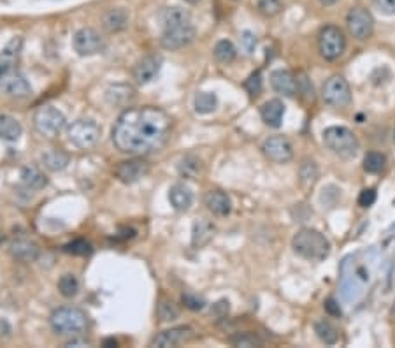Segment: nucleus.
Segmentation results:
<instances>
[{
  "label": "nucleus",
  "instance_id": "nucleus-46",
  "mask_svg": "<svg viewBox=\"0 0 395 348\" xmlns=\"http://www.w3.org/2000/svg\"><path fill=\"white\" fill-rule=\"evenodd\" d=\"M241 41H243L244 50H246L248 53H253L255 46H257V37H255L251 32H244L243 37H241Z\"/></svg>",
  "mask_w": 395,
  "mask_h": 348
},
{
  "label": "nucleus",
  "instance_id": "nucleus-42",
  "mask_svg": "<svg viewBox=\"0 0 395 348\" xmlns=\"http://www.w3.org/2000/svg\"><path fill=\"white\" fill-rule=\"evenodd\" d=\"M297 92H301L306 99H313V85L309 83V79L304 74L297 76Z\"/></svg>",
  "mask_w": 395,
  "mask_h": 348
},
{
  "label": "nucleus",
  "instance_id": "nucleus-3",
  "mask_svg": "<svg viewBox=\"0 0 395 348\" xmlns=\"http://www.w3.org/2000/svg\"><path fill=\"white\" fill-rule=\"evenodd\" d=\"M292 248L306 260H325L330 254V243L317 229H301L292 239Z\"/></svg>",
  "mask_w": 395,
  "mask_h": 348
},
{
  "label": "nucleus",
  "instance_id": "nucleus-13",
  "mask_svg": "<svg viewBox=\"0 0 395 348\" xmlns=\"http://www.w3.org/2000/svg\"><path fill=\"white\" fill-rule=\"evenodd\" d=\"M0 94L11 99H27L32 95V86L20 72L4 71L0 74Z\"/></svg>",
  "mask_w": 395,
  "mask_h": 348
},
{
  "label": "nucleus",
  "instance_id": "nucleus-6",
  "mask_svg": "<svg viewBox=\"0 0 395 348\" xmlns=\"http://www.w3.org/2000/svg\"><path fill=\"white\" fill-rule=\"evenodd\" d=\"M102 129L95 120L90 118H79L72 121L67 129V139L79 150L94 148L100 139Z\"/></svg>",
  "mask_w": 395,
  "mask_h": 348
},
{
  "label": "nucleus",
  "instance_id": "nucleus-19",
  "mask_svg": "<svg viewBox=\"0 0 395 348\" xmlns=\"http://www.w3.org/2000/svg\"><path fill=\"white\" fill-rule=\"evenodd\" d=\"M204 204L215 216H228L232 212V201L223 190H209L204 197Z\"/></svg>",
  "mask_w": 395,
  "mask_h": 348
},
{
  "label": "nucleus",
  "instance_id": "nucleus-12",
  "mask_svg": "<svg viewBox=\"0 0 395 348\" xmlns=\"http://www.w3.org/2000/svg\"><path fill=\"white\" fill-rule=\"evenodd\" d=\"M262 153L274 164H286L294 158V146L283 136H270L262 143Z\"/></svg>",
  "mask_w": 395,
  "mask_h": 348
},
{
  "label": "nucleus",
  "instance_id": "nucleus-32",
  "mask_svg": "<svg viewBox=\"0 0 395 348\" xmlns=\"http://www.w3.org/2000/svg\"><path fill=\"white\" fill-rule=\"evenodd\" d=\"M195 111L199 114H209L218 108V97L211 92H200V94L195 95Z\"/></svg>",
  "mask_w": 395,
  "mask_h": 348
},
{
  "label": "nucleus",
  "instance_id": "nucleus-48",
  "mask_svg": "<svg viewBox=\"0 0 395 348\" xmlns=\"http://www.w3.org/2000/svg\"><path fill=\"white\" fill-rule=\"evenodd\" d=\"M87 341H83V340H76V336H72V340L71 341H67L65 343V347H87Z\"/></svg>",
  "mask_w": 395,
  "mask_h": 348
},
{
  "label": "nucleus",
  "instance_id": "nucleus-22",
  "mask_svg": "<svg viewBox=\"0 0 395 348\" xmlns=\"http://www.w3.org/2000/svg\"><path fill=\"white\" fill-rule=\"evenodd\" d=\"M169 201L176 212H188L193 204V194L184 183H174L169 190Z\"/></svg>",
  "mask_w": 395,
  "mask_h": 348
},
{
  "label": "nucleus",
  "instance_id": "nucleus-15",
  "mask_svg": "<svg viewBox=\"0 0 395 348\" xmlns=\"http://www.w3.org/2000/svg\"><path fill=\"white\" fill-rule=\"evenodd\" d=\"M195 333L190 325H180V327H171L165 329L162 333L151 340V347L158 348H169V347H178V345H184L190 340H193Z\"/></svg>",
  "mask_w": 395,
  "mask_h": 348
},
{
  "label": "nucleus",
  "instance_id": "nucleus-51",
  "mask_svg": "<svg viewBox=\"0 0 395 348\" xmlns=\"http://www.w3.org/2000/svg\"><path fill=\"white\" fill-rule=\"evenodd\" d=\"M184 2H188V4H197V2H200V0H184Z\"/></svg>",
  "mask_w": 395,
  "mask_h": 348
},
{
  "label": "nucleus",
  "instance_id": "nucleus-8",
  "mask_svg": "<svg viewBox=\"0 0 395 348\" xmlns=\"http://www.w3.org/2000/svg\"><path fill=\"white\" fill-rule=\"evenodd\" d=\"M318 50H320V55L329 62L339 59L346 50V37L343 30L334 25L321 28L318 36Z\"/></svg>",
  "mask_w": 395,
  "mask_h": 348
},
{
  "label": "nucleus",
  "instance_id": "nucleus-18",
  "mask_svg": "<svg viewBox=\"0 0 395 348\" xmlns=\"http://www.w3.org/2000/svg\"><path fill=\"white\" fill-rule=\"evenodd\" d=\"M9 254L20 263H36L41 255V248L30 239H16L9 245Z\"/></svg>",
  "mask_w": 395,
  "mask_h": 348
},
{
  "label": "nucleus",
  "instance_id": "nucleus-10",
  "mask_svg": "<svg viewBox=\"0 0 395 348\" xmlns=\"http://www.w3.org/2000/svg\"><path fill=\"white\" fill-rule=\"evenodd\" d=\"M346 27L356 41H367L374 34V18L365 8H352L346 16Z\"/></svg>",
  "mask_w": 395,
  "mask_h": 348
},
{
  "label": "nucleus",
  "instance_id": "nucleus-2",
  "mask_svg": "<svg viewBox=\"0 0 395 348\" xmlns=\"http://www.w3.org/2000/svg\"><path fill=\"white\" fill-rule=\"evenodd\" d=\"M197 36L192 25V16L180 6H171L162 14V48L169 51H178L188 46Z\"/></svg>",
  "mask_w": 395,
  "mask_h": 348
},
{
  "label": "nucleus",
  "instance_id": "nucleus-45",
  "mask_svg": "<svg viewBox=\"0 0 395 348\" xmlns=\"http://www.w3.org/2000/svg\"><path fill=\"white\" fill-rule=\"evenodd\" d=\"M325 311L329 313L330 317H341V306H339V303L336 301V299H332V298H329L327 301H325Z\"/></svg>",
  "mask_w": 395,
  "mask_h": 348
},
{
  "label": "nucleus",
  "instance_id": "nucleus-5",
  "mask_svg": "<svg viewBox=\"0 0 395 348\" xmlns=\"http://www.w3.org/2000/svg\"><path fill=\"white\" fill-rule=\"evenodd\" d=\"M323 145L343 158H352L359 153L360 143L355 134L346 127H329L323 130Z\"/></svg>",
  "mask_w": 395,
  "mask_h": 348
},
{
  "label": "nucleus",
  "instance_id": "nucleus-24",
  "mask_svg": "<svg viewBox=\"0 0 395 348\" xmlns=\"http://www.w3.org/2000/svg\"><path fill=\"white\" fill-rule=\"evenodd\" d=\"M23 134V127L16 118L9 114H0V139L8 143L18 141Z\"/></svg>",
  "mask_w": 395,
  "mask_h": 348
},
{
  "label": "nucleus",
  "instance_id": "nucleus-16",
  "mask_svg": "<svg viewBox=\"0 0 395 348\" xmlns=\"http://www.w3.org/2000/svg\"><path fill=\"white\" fill-rule=\"evenodd\" d=\"M149 172L148 162L141 161V158H132V161H125L118 165L116 171H114V176L125 185L137 183L139 180L146 176Z\"/></svg>",
  "mask_w": 395,
  "mask_h": 348
},
{
  "label": "nucleus",
  "instance_id": "nucleus-50",
  "mask_svg": "<svg viewBox=\"0 0 395 348\" xmlns=\"http://www.w3.org/2000/svg\"><path fill=\"white\" fill-rule=\"evenodd\" d=\"M320 2H321V4H323V6H332V4H336L337 0H320Z\"/></svg>",
  "mask_w": 395,
  "mask_h": 348
},
{
  "label": "nucleus",
  "instance_id": "nucleus-1",
  "mask_svg": "<svg viewBox=\"0 0 395 348\" xmlns=\"http://www.w3.org/2000/svg\"><path fill=\"white\" fill-rule=\"evenodd\" d=\"M173 121L155 106L129 108L118 116L113 127V143L127 155H146L167 143Z\"/></svg>",
  "mask_w": 395,
  "mask_h": 348
},
{
  "label": "nucleus",
  "instance_id": "nucleus-21",
  "mask_svg": "<svg viewBox=\"0 0 395 348\" xmlns=\"http://www.w3.org/2000/svg\"><path fill=\"white\" fill-rule=\"evenodd\" d=\"M260 116L267 127L278 129L281 127L283 116H285V104L279 99H270V101L264 102L260 108Z\"/></svg>",
  "mask_w": 395,
  "mask_h": 348
},
{
  "label": "nucleus",
  "instance_id": "nucleus-37",
  "mask_svg": "<svg viewBox=\"0 0 395 348\" xmlns=\"http://www.w3.org/2000/svg\"><path fill=\"white\" fill-rule=\"evenodd\" d=\"M157 315L162 322H173L180 317V309L171 299H160L157 306Z\"/></svg>",
  "mask_w": 395,
  "mask_h": 348
},
{
  "label": "nucleus",
  "instance_id": "nucleus-53",
  "mask_svg": "<svg viewBox=\"0 0 395 348\" xmlns=\"http://www.w3.org/2000/svg\"><path fill=\"white\" fill-rule=\"evenodd\" d=\"M0 241H2V236H0Z\"/></svg>",
  "mask_w": 395,
  "mask_h": 348
},
{
  "label": "nucleus",
  "instance_id": "nucleus-43",
  "mask_svg": "<svg viewBox=\"0 0 395 348\" xmlns=\"http://www.w3.org/2000/svg\"><path fill=\"white\" fill-rule=\"evenodd\" d=\"M372 2H374V6L378 8V11H380L381 14H395V0H372Z\"/></svg>",
  "mask_w": 395,
  "mask_h": 348
},
{
  "label": "nucleus",
  "instance_id": "nucleus-27",
  "mask_svg": "<svg viewBox=\"0 0 395 348\" xmlns=\"http://www.w3.org/2000/svg\"><path fill=\"white\" fill-rule=\"evenodd\" d=\"M21 48H23V39H21V37H12V39L0 50V65L11 67L16 60L20 59Z\"/></svg>",
  "mask_w": 395,
  "mask_h": 348
},
{
  "label": "nucleus",
  "instance_id": "nucleus-41",
  "mask_svg": "<svg viewBox=\"0 0 395 348\" xmlns=\"http://www.w3.org/2000/svg\"><path fill=\"white\" fill-rule=\"evenodd\" d=\"M183 303L188 309H193V311H199L206 306V301L195 294H183Z\"/></svg>",
  "mask_w": 395,
  "mask_h": 348
},
{
  "label": "nucleus",
  "instance_id": "nucleus-26",
  "mask_svg": "<svg viewBox=\"0 0 395 348\" xmlns=\"http://www.w3.org/2000/svg\"><path fill=\"white\" fill-rule=\"evenodd\" d=\"M178 171L186 180H197L202 174V162L195 155H184L178 164Z\"/></svg>",
  "mask_w": 395,
  "mask_h": 348
},
{
  "label": "nucleus",
  "instance_id": "nucleus-39",
  "mask_svg": "<svg viewBox=\"0 0 395 348\" xmlns=\"http://www.w3.org/2000/svg\"><path fill=\"white\" fill-rule=\"evenodd\" d=\"M259 11L267 18H273L283 11V0H259Z\"/></svg>",
  "mask_w": 395,
  "mask_h": 348
},
{
  "label": "nucleus",
  "instance_id": "nucleus-11",
  "mask_svg": "<svg viewBox=\"0 0 395 348\" xmlns=\"http://www.w3.org/2000/svg\"><path fill=\"white\" fill-rule=\"evenodd\" d=\"M72 46H74V51L79 57H92L100 53L104 46H106V43H104V37L95 28L85 27L79 28L74 34Z\"/></svg>",
  "mask_w": 395,
  "mask_h": 348
},
{
  "label": "nucleus",
  "instance_id": "nucleus-54",
  "mask_svg": "<svg viewBox=\"0 0 395 348\" xmlns=\"http://www.w3.org/2000/svg\"><path fill=\"white\" fill-rule=\"evenodd\" d=\"M234 2H239V0H234Z\"/></svg>",
  "mask_w": 395,
  "mask_h": 348
},
{
  "label": "nucleus",
  "instance_id": "nucleus-29",
  "mask_svg": "<svg viewBox=\"0 0 395 348\" xmlns=\"http://www.w3.org/2000/svg\"><path fill=\"white\" fill-rule=\"evenodd\" d=\"M213 55H215L216 62L227 65V63L234 62L235 60V57H237V50H235L232 41L222 39L215 44V48H213Z\"/></svg>",
  "mask_w": 395,
  "mask_h": 348
},
{
  "label": "nucleus",
  "instance_id": "nucleus-34",
  "mask_svg": "<svg viewBox=\"0 0 395 348\" xmlns=\"http://www.w3.org/2000/svg\"><path fill=\"white\" fill-rule=\"evenodd\" d=\"M58 292L62 294L63 298L72 299L79 294V280L76 278V274L65 273L60 276L58 280Z\"/></svg>",
  "mask_w": 395,
  "mask_h": 348
},
{
  "label": "nucleus",
  "instance_id": "nucleus-38",
  "mask_svg": "<svg viewBox=\"0 0 395 348\" xmlns=\"http://www.w3.org/2000/svg\"><path fill=\"white\" fill-rule=\"evenodd\" d=\"M63 252H65V254L85 257V255L92 254V245L88 241H85V239H76V241L67 243L65 247H63Z\"/></svg>",
  "mask_w": 395,
  "mask_h": 348
},
{
  "label": "nucleus",
  "instance_id": "nucleus-36",
  "mask_svg": "<svg viewBox=\"0 0 395 348\" xmlns=\"http://www.w3.org/2000/svg\"><path fill=\"white\" fill-rule=\"evenodd\" d=\"M385 165H387V156L383 153L371 152L364 156V169L369 174H378L383 171Z\"/></svg>",
  "mask_w": 395,
  "mask_h": 348
},
{
  "label": "nucleus",
  "instance_id": "nucleus-35",
  "mask_svg": "<svg viewBox=\"0 0 395 348\" xmlns=\"http://www.w3.org/2000/svg\"><path fill=\"white\" fill-rule=\"evenodd\" d=\"M228 343H231L232 347H243V348L262 347V340L259 338V334L255 333H235L228 338Z\"/></svg>",
  "mask_w": 395,
  "mask_h": 348
},
{
  "label": "nucleus",
  "instance_id": "nucleus-23",
  "mask_svg": "<svg viewBox=\"0 0 395 348\" xmlns=\"http://www.w3.org/2000/svg\"><path fill=\"white\" fill-rule=\"evenodd\" d=\"M213 236H215V225H213L209 220L200 218L193 223L192 245L195 248L206 247V245H208V243L213 239Z\"/></svg>",
  "mask_w": 395,
  "mask_h": 348
},
{
  "label": "nucleus",
  "instance_id": "nucleus-25",
  "mask_svg": "<svg viewBox=\"0 0 395 348\" xmlns=\"http://www.w3.org/2000/svg\"><path fill=\"white\" fill-rule=\"evenodd\" d=\"M43 164L44 167L53 172L63 171L69 165V155L58 148H51L43 153Z\"/></svg>",
  "mask_w": 395,
  "mask_h": 348
},
{
  "label": "nucleus",
  "instance_id": "nucleus-4",
  "mask_svg": "<svg viewBox=\"0 0 395 348\" xmlns=\"http://www.w3.org/2000/svg\"><path fill=\"white\" fill-rule=\"evenodd\" d=\"M51 329L60 336H79L88 327V317L83 309L74 306H63L55 309L50 317Z\"/></svg>",
  "mask_w": 395,
  "mask_h": 348
},
{
  "label": "nucleus",
  "instance_id": "nucleus-20",
  "mask_svg": "<svg viewBox=\"0 0 395 348\" xmlns=\"http://www.w3.org/2000/svg\"><path fill=\"white\" fill-rule=\"evenodd\" d=\"M129 12H127L125 9H107V11L102 14V27H104L106 32H109V34H118V32H123L129 27Z\"/></svg>",
  "mask_w": 395,
  "mask_h": 348
},
{
  "label": "nucleus",
  "instance_id": "nucleus-40",
  "mask_svg": "<svg viewBox=\"0 0 395 348\" xmlns=\"http://www.w3.org/2000/svg\"><path fill=\"white\" fill-rule=\"evenodd\" d=\"M244 88H246L248 94L253 95V97L260 95V92H262V74H260V71L253 72V74L244 81Z\"/></svg>",
  "mask_w": 395,
  "mask_h": 348
},
{
  "label": "nucleus",
  "instance_id": "nucleus-28",
  "mask_svg": "<svg viewBox=\"0 0 395 348\" xmlns=\"http://www.w3.org/2000/svg\"><path fill=\"white\" fill-rule=\"evenodd\" d=\"M318 176H320V171H318L317 162L311 161V158H306L301 164V169H299V181H301L302 188H313L314 183L318 181Z\"/></svg>",
  "mask_w": 395,
  "mask_h": 348
},
{
  "label": "nucleus",
  "instance_id": "nucleus-14",
  "mask_svg": "<svg viewBox=\"0 0 395 348\" xmlns=\"http://www.w3.org/2000/svg\"><path fill=\"white\" fill-rule=\"evenodd\" d=\"M162 69V57L160 55H145L136 62L132 69V78L137 85H148L157 78Z\"/></svg>",
  "mask_w": 395,
  "mask_h": 348
},
{
  "label": "nucleus",
  "instance_id": "nucleus-17",
  "mask_svg": "<svg viewBox=\"0 0 395 348\" xmlns=\"http://www.w3.org/2000/svg\"><path fill=\"white\" fill-rule=\"evenodd\" d=\"M270 86L283 97H294L297 94V78L286 69H278L270 74Z\"/></svg>",
  "mask_w": 395,
  "mask_h": 348
},
{
  "label": "nucleus",
  "instance_id": "nucleus-47",
  "mask_svg": "<svg viewBox=\"0 0 395 348\" xmlns=\"http://www.w3.org/2000/svg\"><path fill=\"white\" fill-rule=\"evenodd\" d=\"M11 334V324L6 318H0V340H4Z\"/></svg>",
  "mask_w": 395,
  "mask_h": 348
},
{
  "label": "nucleus",
  "instance_id": "nucleus-7",
  "mask_svg": "<svg viewBox=\"0 0 395 348\" xmlns=\"http://www.w3.org/2000/svg\"><path fill=\"white\" fill-rule=\"evenodd\" d=\"M34 127L43 137L53 139L65 127V116L55 106H43L34 113Z\"/></svg>",
  "mask_w": 395,
  "mask_h": 348
},
{
  "label": "nucleus",
  "instance_id": "nucleus-52",
  "mask_svg": "<svg viewBox=\"0 0 395 348\" xmlns=\"http://www.w3.org/2000/svg\"><path fill=\"white\" fill-rule=\"evenodd\" d=\"M392 311H394V313H395V303H394V308H392Z\"/></svg>",
  "mask_w": 395,
  "mask_h": 348
},
{
  "label": "nucleus",
  "instance_id": "nucleus-9",
  "mask_svg": "<svg viewBox=\"0 0 395 348\" xmlns=\"http://www.w3.org/2000/svg\"><path fill=\"white\" fill-rule=\"evenodd\" d=\"M321 97L329 106L346 108L352 102V88L343 76H332L325 81L323 88H321Z\"/></svg>",
  "mask_w": 395,
  "mask_h": 348
},
{
  "label": "nucleus",
  "instance_id": "nucleus-30",
  "mask_svg": "<svg viewBox=\"0 0 395 348\" xmlns=\"http://www.w3.org/2000/svg\"><path fill=\"white\" fill-rule=\"evenodd\" d=\"M314 333L317 336L323 341L325 345H336L339 340V331H337L336 325L329 320H318L314 324Z\"/></svg>",
  "mask_w": 395,
  "mask_h": 348
},
{
  "label": "nucleus",
  "instance_id": "nucleus-44",
  "mask_svg": "<svg viewBox=\"0 0 395 348\" xmlns=\"http://www.w3.org/2000/svg\"><path fill=\"white\" fill-rule=\"evenodd\" d=\"M374 203H376V190L374 188H365V190H362V194H360V197H359L360 206L369 207V206H372Z\"/></svg>",
  "mask_w": 395,
  "mask_h": 348
},
{
  "label": "nucleus",
  "instance_id": "nucleus-31",
  "mask_svg": "<svg viewBox=\"0 0 395 348\" xmlns=\"http://www.w3.org/2000/svg\"><path fill=\"white\" fill-rule=\"evenodd\" d=\"M21 181L25 183V187H28L30 190H41L47 185L46 176L37 167H25L21 171Z\"/></svg>",
  "mask_w": 395,
  "mask_h": 348
},
{
  "label": "nucleus",
  "instance_id": "nucleus-49",
  "mask_svg": "<svg viewBox=\"0 0 395 348\" xmlns=\"http://www.w3.org/2000/svg\"><path fill=\"white\" fill-rule=\"evenodd\" d=\"M118 341L116 340H106L104 341V347H116Z\"/></svg>",
  "mask_w": 395,
  "mask_h": 348
},
{
  "label": "nucleus",
  "instance_id": "nucleus-33",
  "mask_svg": "<svg viewBox=\"0 0 395 348\" xmlns=\"http://www.w3.org/2000/svg\"><path fill=\"white\" fill-rule=\"evenodd\" d=\"M134 88L132 86H127V85H116V86H111L109 90H107V101L111 102V104H127V102H130L134 99Z\"/></svg>",
  "mask_w": 395,
  "mask_h": 348
}]
</instances>
